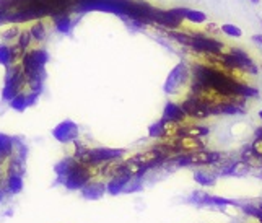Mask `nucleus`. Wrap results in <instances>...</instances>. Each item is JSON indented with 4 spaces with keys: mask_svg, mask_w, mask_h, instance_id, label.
<instances>
[{
    "mask_svg": "<svg viewBox=\"0 0 262 223\" xmlns=\"http://www.w3.org/2000/svg\"><path fill=\"white\" fill-rule=\"evenodd\" d=\"M93 180H99L98 166H85L77 162L75 168L64 177H59V183L66 186L69 191H82L83 187Z\"/></svg>",
    "mask_w": 262,
    "mask_h": 223,
    "instance_id": "1",
    "label": "nucleus"
},
{
    "mask_svg": "<svg viewBox=\"0 0 262 223\" xmlns=\"http://www.w3.org/2000/svg\"><path fill=\"white\" fill-rule=\"evenodd\" d=\"M26 86V77L20 64H13L7 67V77H5V85H4V100L12 101L15 96L23 93Z\"/></svg>",
    "mask_w": 262,
    "mask_h": 223,
    "instance_id": "2",
    "label": "nucleus"
},
{
    "mask_svg": "<svg viewBox=\"0 0 262 223\" xmlns=\"http://www.w3.org/2000/svg\"><path fill=\"white\" fill-rule=\"evenodd\" d=\"M189 78H191V70L184 64V62H179L178 65L173 67V70L169 72L163 90L168 95H176L179 90L183 88L186 83H189Z\"/></svg>",
    "mask_w": 262,
    "mask_h": 223,
    "instance_id": "3",
    "label": "nucleus"
},
{
    "mask_svg": "<svg viewBox=\"0 0 262 223\" xmlns=\"http://www.w3.org/2000/svg\"><path fill=\"white\" fill-rule=\"evenodd\" d=\"M183 108L184 114L187 116V119L195 121V119H207L210 114V106L204 104L201 100H197L195 96H192L191 93H187L186 98L183 100V103L179 104Z\"/></svg>",
    "mask_w": 262,
    "mask_h": 223,
    "instance_id": "4",
    "label": "nucleus"
},
{
    "mask_svg": "<svg viewBox=\"0 0 262 223\" xmlns=\"http://www.w3.org/2000/svg\"><path fill=\"white\" fill-rule=\"evenodd\" d=\"M191 34L194 38L192 49L197 52H202V54H207V56H216V54H222L225 49V42L222 41H216L201 33H191Z\"/></svg>",
    "mask_w": 262,
    "mask_h": 223,
    "instance_id": "5",
    "label": "nucleus"
},
{
    "mask_svg": "<svg viewBox=\"0 0 262 223\" xmlns=\"http://www.w3.org/2000/svg\"><path fill=\"white\" fill-rule=\"evenodd\" d=\"M80 136V129L74 121H62L52 129V137L60 144H74Z\"/></svg>",
    "mask_w": 262,
    "mask_h": 223,
    "instance_id": "6",
    "label": "nucleus"
},
{
    "mask_svg": "<svg viewBox=\"0 0 262 223\" xmlns=\"http://www.w3.org/2000/svg\"><path fill=\"white\" fill-rule=\"evenodd\" d=\"M153 23L161 25L169 30H176L183 25V18H181L179 15H176L173 8H171V10H160V8H157L155 16H153Z\"/></svg>",
    "mask_w": 262,
    "mask_h": 223,
    "instance_id": "7",
    "label": "nucleus"
},
{
    "mask_svg": "<svg viewBox=\"0 0 262 223\" xmlns=\"http://www.w3.org/2000/svg\"><path fill=\"white\" fill-rule=\"evenodd\" d=\"M161 119L163 121H168V122H176V124H181V126H187V122L191 119H187V116L184 114L183 108H181L179 104L176 103H166L165 109H163V116H161Z\"/></svg>",
    "mask_w": 262,
    "mask_h": 223,
    "instance_id": "8",
    "label": "nucleus"
},
{
    "mask_svg": "<svg viewBox=\"0 0 262 223\" xmlns=\"http://www.w3.org/2000/svg\"><path fill=\"white\" fill-rule=\"evenodd\" d=\"M80 192H82V195L86 200H98V199H101L103 195L106 194V181H103V180L90 181Z\"/></svg>",
    "mask_w": 262,
    "mask_h": 223,
    "instance_id": "9",
    "label": "nucleus"
},
{
    "mask_svg": "<svg viewBox=\"0 0 262 223\" xmlns=\"http://www.w3.org/2000/svg\"><path fill=\"white\" fill-rule=\"evenodd\" d=\"M231 54L238 59L239 62V67H241V72H246V74H252V75H256L259 74V69L257 65L252 62V59L246 54L245 51H241V49H231Z\"/></svg>",
    "mask_w": 262,
    "mask_h": 223,
    "instance_id": "10",
    "label": "nucleus"
},
{
    "mask_svg": "<svg viewBox=\"0 0 262 223\" xmlns=\"http://www.w3.org/2000/svg\"><path fill=\"white\" fill-rule=\"evenodd\" d=\"M194 181L202 187H213L216 181H219V177L213 174L212 169L197 168L194 169Z\"/></svg>",
    "mask_w": 262,
    "mask_h": 223,
    "instance_id": "11",
    "label": "nucleus"
},
{
    "mask_svg": "<svg viewBox=\"0 0 262 223\" xmlns=\"http://www.w3.org/2000/svg\"><path fill=\"white\" fill-rule=\"evenodd\" d=\"M23 176L20 174H8L7 183H5V192L7 195H16L23 191Z\"/></svg>",
    "mask_w": 262,
    "mask_h": 223,
    "instance_id": "12",
    "label": "nucleus"
},
{
    "mask_svg": "<svg viewBox=\"0 0 262 223\" xmlns=\"http://www.w3.org/2000/svg\"><path fill=\"white\" fill-rule=\"evenodd\" d=\"M173 10L183 20H189L191 23H204L207 20V15L199 10H189V8H173Z\"/></svg>",
    "mask_w": 262,
    "mask_h": 223,
    "instance_id": "13",
    "label": "nucleus"
},
{
    "mask_svg": "<svg viewBox=\"0 0 262 223\" xmlns=\"http://www.w3.org/2000/svg\"><path fill=\"white\" fill-rule=\"evenodd\" d=\"M130 177H125V176H119V177H113V180L106 181V194L110 195H119L124 192V187L127 184V181Z\"/></svg>",
    "mask_w": 262,
    "mask_h": 223,
    "instance_id": "14",
    "label": "nucleus"
},
{
    "mask_svg": "<svg viewBox=\"0 0 262 223\" xmlns=\"http://www.w3.org/2000/svg\"><path fill=\"white\" fill-rule=\"evenodd\" d=\"M75 165H77V160H74L72 157L62 158L60 162L54 166V171H56V174H57V180H59V177H64L66 174H69L72 169L75 168Z\"/></svg>",
    "mask_w": 262,
    "mask_h": 223,
    "instance_id": "15",
    "label": "nucleus"
},
{
    "mask_svg": "<svg viewBox=\"0 0 262 223\" xmlns=\"http://www.w3.org/2000/svg\"><path fill=\"white\" fill-rule=\"evenodd\" d=\"M28 30H30V34H31L33 41L42 42L44 39H46V25H44L42 20H36V21H33L31 28H28Z\"/></svg>",
    "mask_w": 262,
    "mask_h": 223,
    "instance_id": "16",
    "label": "nucleus"
},
{
    "mask_svg": "<svg viewBox=\"0 0 262 223\" xmlns=\"http://www.w3.org/2000/svg\"><path fill=\"white\" fill-rule=\"evenodd\" d=\"M168 36L171 39H174L176 42L183 44V46H187V48H192V42H194V38L191 33H184V31H169Z\"/></svg>",
    "mask_w": 262,
    "mask_h": 223,
    "instance_id": "17",
    "label": "nucleus"
},
{
    "mask_svg": "<svg viewBox=\"0 0 262 223\" xmlns=\"http://www.w3.org/2000/svg\"><path fill=\"white\" fill-rule=\"evenodd\" d=\"M0 153L7 158L12 157V153H13V137L5 136V133H0Z\"/></svg>",
    "mask_w": 262,
    "mask_h": 223,
    "instance_id": "18",
    "label": "nucleus"
},
{
    "mask_svg": "<svg viewBox=\"0 0 262 223\" xmlns=\"http://www.w3.org/2000/svg\"><path fill=\"white\" fill-rule=\"evenodd\" d=\"M140 191H143V177H130L127 184H125L122 194H135Z\"/></svg>",
    "mask_w": 262,
    "mask_h": 223,
    "instance_id": "19",
    "label": "nucleus"
},
{
    "mask_svg": "<svg viewBox=\"0 0 262 223\" xmlns=\"http://www.w3.org/2000/svg\"><path fill=\"white\" fill-rule=\"evenodd\" d=\"M54 25H56V30L60 31V33H67L70 31L72 28V18L69 15H64V16H57V18H54Z\"/></svg>",
    "mask_w": 262,
    "mask_h": 223,
    "instance_id": "20",
    "label": "nucleus"
},
{
    "mask_svg": "<svg viewBox=\"0 0 262 223\" xmlns=\"http://www.w3.org/2000/svg\"><path fill=\"white\" fill-rule=\"evenodd\" d=\"M10 106L13 109H16V111H23V109H26L28 108V95H26L25 92L23 93H20L18 96H15L13 100L10 101Z\"/></svg>",
    "mask_w": 262,
    "mask_h": 223,
    "instance_id": "21",
    "label": "nucleus"
},
{
    "mask_svg": "<svg viewBox=\"0 0 262 223\" xmlns=\"http://www.w3.org/2000/svg\"><path fill=\"white\" fill-rule=\"evenodd\" d=\"M31 41H33V38H31V34H30V30H21L20 36H18V39H16V44L26 52V51H30Z\"/></svg>",
    "mask_w": 262,
    "mask_h": 223,
    "instance_id": "22",
    "label": "nucleus"
},
{
    "mask_svg": "<svg viewBox=\"0 0 262 223\" xmlns=\"http://www.w3.org/2000/svg\"><path fill=\"white\" fill-rule=\"evenodd\" d=\"M220 31H222L223 34H227V36H230V38H241V36H243V31H241L239 26L231 25V23L222 25Z\"/></svg>",
    "mask_w": 262,
    "mask_h": 223,
    "instance_id": "23",
    "label": "nucleus"
},
{
    "mask_svg": "<svg viewBox=\"0 0 262 223\" xmlns=\"http://www.w3.org/2000/svg\"><path fill=\"white\" fill-rule=\"evenodd\" d=\"M0 64L5 67L12 65V52L10 46H7V44H0Z\"/></svg>",
    "mask_w": 262,
    "mask_h": 223,
    "instance_id": "24",
    "label": "nucleus"
},
{
    "mask_svg": "<svg viewBox=\"0 0 262 223\" xmlns=\"http://www.w3.org/2000/svg\"><path fill=\"white\" fill-rule=\"evenodd\" d=\"M148 136L151 139H160V140H163V122L157 121L155 124H151V126L148 127Z\"/></svg>",
    "mask_w": 262,
    "mask_h": 223,
    "instance_id": "25",
    "label": "nucleus"
},
{
    "mask_svg": "<svg viewBox=\"0 0 262 223\" xmlns=\"http://www.w3.org/2000/svg\"><path fill=\"white\" fill-rule=\"evenodd\" d=\"M20 28H18L16 25L10 26V28H7L4 33H2V39L7 41V42H12L13 39H18V36H20Z\"/></svg>",
    "mask_w": 262,
    "mask_h": 223,
    "instance_id": "26",
    "label": "nucleus"
},
{
    "mask_svg": "<svg viewBox=\"0 0 262 223\" xmlns=\"http://www.w3.org/2000/svg\"><path fill=\"white\" fill-rule=\"evenodd\" d=\"M251 148L259 158H262V139L254 137V140H252V144H251Z\"/></svg>",
    "mask_w": 262,
    "mask_h": 223,
    "instance_id": "27",
    "label": "nucleus"
},
{
    "mask_svg": "<svg viewBox=\"0 0 262 223\" xmlns=\"http://www.w3.org/2000/svg\"><path fill=\"white\" fill-rule=\"evenodd\" d=\"M252 42L259 44V46H262V33H257V34H252Z\"/></svg>",
    "mask_w": 262,
    "mask_h": 223,
    "instance_id": "28",
    "label": "nucleus"
},
{
    "mask_svg": "<svg viewBox=\"0 0 262 223\" xmlns=\"http://www.w3.org/2000/svg\"><path fill=\"white\" fill-rule=\"evenodd\" d=\"M5 197H7V192H5L4 187H0V204L5 200Z\"/></svg>",
    "mask_w": 262,
    "mask_h": 223,
    "instance_id": "29",
    "label": "nucleus"
},
{
    "mask_svg": "<svg viewBox=\"0 0 262 223\" xmlns=\"http://www.w3.org/2000/svg\"><path fill=\"white\" fill-rule=\"evenodd\" d=\"M251 2H252V4H259V2H260V0H251Z\"/></svg>",
    "mask_w": 262,
    "mask_h": 223,
    "instance_id": "30",
    "label": "nucleus"
},
{
    "mask_svg": "<svg viewBox=\"0 0 262 223\" xmlns=\"http://www.w3.org/2000/svg\"><path fill=\"white\" fill-rule=\"evenodd\" d=\"M259 118H260V119H262V109H260V111H259Z\"/></svg>",
    "mask_w": 262,
    "mask_h": 223,
    "instance_id": "31",
    "label": "nucleus"
},
{
    "mask_svg": "<svg viewBox=\"0 0 262 223\" xmlns=\"http://www.w3.org/2000/svg\"><path fill=\"white\" fill-rule=\"evenodd\" d=\"M259 169H260V171H262V158H260V168H259Z\"/></svg>",
    "mask_w": 262,
    "mask_h": 223,
    "instance_id": "32",
    "label": "nucleus"
},
{
    "mask_svg": "<svg viewBox=\"0 0 262 223\" xmlns=\"http://www.w3.org/2000/svg\"><path fill=\"white\" fill-rule=\"evenodd\" d=\"M2 18H4V15H2V13H0V20H2Z\"/></svg>",
    "mask_w": 262,
    "mask_h": 223,
    "instance_id": "33",
    "label": "nucleus"
},
{
    "mask_svg": "<svg viewBox=\"0 0 262 223\" xmlns=\"http://www.w3.org/2000/svg\"><path fill=\"white\" fill-rule=\"evenodd\" d=\"M260 26H262V23H260Z\"/></svg>",
    "mask_w": 262,
    "mask_h": 223,
    "instance_id": "34",
    "label": "nucleus"
}]
</instances>
